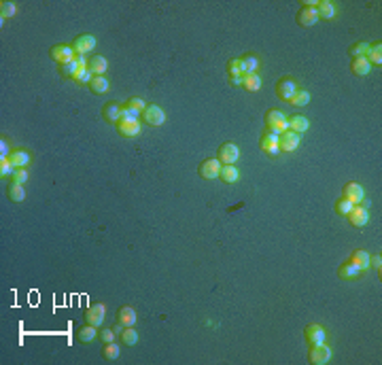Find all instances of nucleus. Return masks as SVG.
Returning <instances> with one entry per match:
<instances>
[{
  "label": "nucleus",
  "mask_w": 382,
  "mask_h": 365,
  "mask_svg": "<svg viewBox=\"0 0 382 365\" xmlns=\"http://www.w3.org/2000/svg\"><path fill=\"white\" fill-rule=\"evenodd\" d=\"M138 111L136 108H132V106H121V119H126V121H138Z\"/></svg>",
  "instance_id": "37998d69"
},
{
  "label": "nucleus",
  "mask_w": 382,
  "mask_h": 365,
  "mask_svg": "<svg viewBox=\"0 0 382 365\" xmlns=\"http://www.w3.org/2000/svg\"><path fill=\"white\" fill-rule=\"evenodd\" d=\"M49 55L54 57V60L60 64V66H64V64L73 62L76 53H74V49L70 47V45H54V47H51V51H49Z\"/></svg>",
  "instance_id": "7ed1b4c3"
},
{
  "label": "nucleus",
  "mask_w": 382,
  "mask_h": 365,
  "mask_svg": "<svg viewBox=\"0 0 382 365\" xmlns=\"http://www.w3.org/2000/svg\"><path fill=\"white\" fill-rule=\"evenodd\" d=\"M316 13H319V19H333L336 17V4L331 2V0H321L319 4H316Z\"/></svg>",
  "instance_id": "aec40b11"
},
{
  "label": "nucleus",
  "mask_w": 382,
  "mask_h": 365,
  "mask_svg": "<svg viewBox=\"0 0 382 365\" xmlns=\"http://www.w3.org/2000/svg\"><path fill=\"white\" fill-rule=\"evenodd\" d=\"M26 181H28V170H26V168H17V170L13 172V183L23 185Z\"/></svg>",
  "instance_id": "c03bdc74"
},
{
  "label": "nucleus",
  "mask_w": 382,
  "mask_h": 365,
  "mask_svg": "<svg viewBox=\"0 0 382 365\" xmlns=\"http://www.w3.org/2000/svg\"><path fill=\"white\" fill-rule=\"evenodd\" d=\"M219 178L223 183H236L238 178H240V172H238V168L236 166H221V172H219Z\"/></svg>",
  "instance_id": "5701e85b"
},
{
  "label": "nucleus",
  "mask_w": 382,
  "mask_h": 365,
  "mask_svg": "<svg viewBox=\"0 0 382 365\" xmlns=\"http://www.w3.org/2000/svg\"><path fill=\"white\" fill-rule=\"evenodd\" d=\"M242 87L246 89V91H257L261 87V79H259V74H244L242 77Z\"/></svg>",
  "instance_id": "cd10ccee"
},
{
  "label": "nucleus",
  "mask_w": 382,
  "mask_h": 365,
  "mask_svg": "<svg viewBox=\"0 0 382 365\" xmlns=\"http://www.w3.org/2000/svg\"><path fill=\"white\" fill-rule=\"evenodd\" d=\"M13 172H15V166L11 164L9 157H2V159H0V176H2V178H4V176H11Z\"/></svg>",
  "instance_id": "ea45409f"
},
{
  "label": "nucleus",
  "mask_w": 382,
  "mask_h": 365,
  "mask_svg": "<svg viewBox=\"0 0 382 365\" xmlns=\"http://www.w3.org/2000/svg\"><path fill=\"white\" fill-rule=\"evenodd\" d=\"M297 21H299V26H304V28L314 26L316 21H319V13H316V7H304V9L297 13Z\"/></svg>",
  "instance_id": "ddd939ff"
},
{
  "label": "nucleus",
  "mask_w": 382,
  "mask_h": 365,
  "mask_svg": "<svg viewBox=\"0 0 382 365\" xmlns=\"http://www.w3.org/2000/svg\"><path fill=\"white\" fill-rule=\"evenodd\" d=\"M121 340H123V344H126V346H134L138 342V333L134 331L132 327H126V329H123V333H121Z\"/></svg>",
  "instance_id": "58836bf2"
},
{
  "label": "nucleus",
  "mask_w": 382,
  "mask_h": 365,
  "mask_svg": "<svg viewBox=\"0 0 382 365\" xmlns=\"http://www.w3.org/2000/svg\"><path fill=\"white\" fill-rule=\"evenodd\" d=\"M261 149H263V153H266V155H272V157H274V155H278V153H280L278 136H276V134H270V132H268V134L261 138Z\"/></svg>",
  "instance_id": "4468645a"
},
{
  "label": "nucleus",
  "mask_w": 382,
  "mask_h": 365,
  "mask_svg": "<svg viewBox=\"0 0 382 365\" xmlns=\"http://www.w3.org/2000/svg\"><path fill=\"white\" fill-rule=\"evenodd\" d=\"M73 49H74V53L85 55L87 51L96 49V36H91V34H83V36H79L73 43Z\"/></svg>",
  "instance_id": "9b49d317"
},
{
  "label": "nucleus",
  "mask_w": 382,
  "mask_h": 365,
  "mask_svg": "<svg viewBox=\"0 0 382 365\" xmlns=\"http://www.w3.org/2000/svg\"><path fill=\"white\" fill-rule=\"evenodd\" d=\"M9 144H7V140H0V159L2 157H9Z\"/></svg>",
  "instance_id": "09e8293b"
},
{
  "label": "nucleus",
  "mask_w": 382,
  "mask_h": 365,
  "mask_svg": "<svg viewBox=\"0 0 382 365\" xmlns=\"http://www.w3.org/2000/svg\"><path fill=\"white\" fill-rule=\"evenodd\" d=\"M87 66H90V70L93 72V77H102L109 68V62H107V57H102V55H93Z\"/></svg>",
  "instance_id": "a211bd4d"
},
{
  "label": "nucleus",
  "mask_w": 382,
  "mask_h": 365,
  "mask_svg": "<svg viewBox=\"0 0 382 365\" xmlns=\"http://www.w3.org/2000/svg\"><path fill=\"white\" fill-rule=\"evenodd\" d=\"M306 340H308V344L310 346H319V344H325V340H327V333H325V329H323L321 325H316V323H312V325H308L306 327Z\"/></svg>",
  "instance_id": "423d86ee"
},
{
  "label": "nucleus",
  "mask_w": 382,
  "mask_h": 365,
  "mask_svg": "<svg viewBox=\"0 0 382 365\" xmlns=\"http://www.w3.org/2000/svg\"><path fill=\"white\" fill-rule=\"evenodd\" d=\"M143 119H145V123L157 127V125H162L164 121H166V113H164V108H160L157 104H149V106L145 108V113H143Z\"/></svg>",
  "instance_id": "20e7f679"
},
{
  "label": "nucleus",
  "mask_w": 382,
  "mask_h": 365,
  "mask_svg": "<svg viewBox=\"0 0 382 365\" xmlns=\"http://www.w3.org/2000/svg\"><path fill=\"white\" fill-rule=\"evenodd\" d=\"M359 268H357V265L355 263H352V261H348V263H344L342 265V268H340V272H338V274H340V278H344V280H348V278H355V276H359Z\"/></svg>",
  "instance_id": "7c9ffc66"
},
{
  "label": "nucleus",
  "mask_w": 382,
  "mask_h": 365,
  "mask_svg": "<svg viewBox=\"0 0 382 365\" xmlns=\"http://www.w3.org/2000/svg\"><path fill=\"white\" fill-rule=\"evenodd\" d=\"M98 327H93V325H85V327H81L79 331H76V338H79V342H83V344H87V342H93L98 338V331H96Z\"/></svg>",
  "instance_id": "b1692460"
},
{
  "label": "nucleus",
  "mask_w": 382,
  "mask_h": 365,
  "mask_svg": "<svg viewBox=\"0 0 382 365\" xmlns=\"http://www.w3.org/2000/svg\"><path fill=\"white\" fill-rule=\"evenodd\" d=\"M227 72H229V77H244V64H242V60H232V62H229Z\"/></svg>",
  "instance_id": "c9c22d12"
},
{
  "label": "nucleus",
  "mask_w": 382,
  "mask_h": 365,
  "mask_svg": "<svg viewBox=\"0 0 382 365\" xmlns=\"http://www.w3.org/2000/svg\"><path fill=\"white\" fill-rule=\"evenodd\" d=\"M278 144H280V151L293 153L299 147V134H295V132H291V130H287L285 134L278 136Z\"/></svg>",
  "instance_id": "9d476101"
},
{
  "label": "nucleus",
  "mask_w": 382,
  "mask_h": 365,
  "mask_svg": "<svg viewBox=\"0 0 382 365\" xmlns=\"http://www.w3.org/2000/svg\"><path fill=\"white\" fill-rule=\"evenodd\" d=\"M291 104L293 106H306V104H310V94L304 89H297L295 96L291 98Z\"/></svg>",
  "instance_id": "e433bc0d"
},
{
  "label": "nucleus",
  "mask_w": 382,
  "mask_h": 365,
  "mask_svg": "<svg viewBox=\"0 0 382 365\" xmlns=\"http://www.w3.org/2000/svg\"><path fill=\"white\" fill-rule=\"evenodd\" d=\"M79 64H76V60H73V62H68V64H64V66L60 68V72H62V77H66V79H74L76 77V72H79ZM85 68V66H83Z\"/></svg>",
  "instance_id": "473e14b6"
},
{
  "label": "nucleus",
  "mask_w": 382,
  "mask_h": 365,
  "mask_svg": "<svg viewBox=\"0 0 382 365\" xmlns=\"http://www.w3.org/2000/svg\"><path fill=\"white\" fill-rule=\"evenodd\" d=\"M15 13H17L15 2H11V0H2V2H0V15H2V19L4 17H13Z\"/></svg>",
  "instance_id": "4c0bfd02"
},
{
  "label": "nucleus",
  "mask_w": 382,
  "mask_h": 365,
  "mask_svg": "<svg viewBox=\"0 0 382 365\" xmlns=\"http://www.w3.org/2000/svg\"><path fill=\"white\" fill-rule=\"evenodd\" d=\"M85 318H87V325L100 327L104 323V318H107V308H104V304H91L85 312Z\"/></svg>",
  "instance_id": "39448f33"
},
{
  "label": "nucleus",
  "mask_w": 382,
  "mask_h": 365,
  "mask_svg": "<svg viewBox=\"0 0 382 365\" xmlns=\"http://www.w3.org/2000/svg\"><path fill=\"white\" fill-rule=\"evenodd\" d=\"M102 113H104V119L110 121V123H119V121H121V106H119V104H115V102L107 104Z\"/></svg>",
  "instance_id": "4be33fe9"
},
{
  "label": "nucleus",
  "mask_w": 382,
  "mask_h": 365,
  "mask_svg": "<svg viewBox=\"0 0 382 365\" xmlns=\"http://www.w3.org/2000/svg\"><path fill=\"white\" fill-rule=\"evenodd\" d=\"M367 51H369L367 43H357V45H352V47H350L352 57H367Z\"/></svg>",
  "instance_id": "a19ab883"
},
{
  "label": "nucleus",
  "mask_w": 382,
  "mask_h": 365,
  "mask_svg": "<svg viewBox=\"0 0 382 365\" xmlns=\"http://www.w3.org/2000/svg\"><path fill=\"white\" fill-rule=\"evenodd\" d=\"M117 130H119L121 136L134 138V136L140 134V123H138V121H126V119H121L119 123H117Z\"/></svg>",
  "instance_id": "dca6fc26"
},
{
  "label": "nucleus",
  "mask_w": 382,
  "mask_h": 365,
  "mask_svg": "<svg viewBox=\"0 0 382 365\" xmlns=\"http://www.w3.org/2000/svg\"><path fill=\"white\" fill-rule=\"evenodd\" d=\"M229 81H232V85H242V77H229Z\"/></svg>",
  "instance_id": "8fccbe9b"
},
{
  "label": "nucleus",
  "mask_w": 382,
  "mask_h": 365,
  "mask_svg": "<svg viewBox=\"0 0 382 365\" xmlns=\"http://www.w3.org/2000/svg\"><path fill=\"white\" fill-rule=\"evenodd\" d=\"M367 62L372 64H376V66H380L382 64V45L380 43H376V45H369V51H367Z\"/></svg>",
  "instance_id": "c85d7f7f"
},
{
  "label": "nucleus",
  "mask_w": 382,
  "mask_h": 365,
  "mask_svg": "<svg viewBox=\"0 0 382 365\" xmlns=\"http://www.w3.org/2000/svg\"><path fill=\"white\" fill-rule=\"evenodd\" d=\"M221 166L223 164H221L219 159H206V161H202V166H200V176L206 178V181H213V178L219 176Z\"/></svg>",
  "instance_id": "6e6552de"
},
{
  "label": "nucleus",
  "mask_w": 382,
  "mask_h": 365,
  "mask_svg": "<svg viewBox=\"0 0 382 365\" xmlns=\"http://www.w3.org/2000/svg\"><path fill=\"white\" fill-rule=\"evenodd\" d=\"M346 217H348L350 225H355V227H363V225L369 223V210H367V208H363V206H359V204L352 206V210L346 214Z\"/></svg>",
  "instance_id": "0eeeda50"
},
{
  "label": "nucleus",
  "mask_w": 382,
  "mask_h": 365,
  "mask_svg": "<svg viewBox=\"0 0 382 365\" xmlns=\"http://www.w3.org/2000/svg\"><path fill=\"white\" fill-rule=\"evenodd\" d=\"M380 265H382V257H380V255H374V257H369V268L378 270V274H380Z\"/></svg>",
  "instance_id": "de8ad7c7"
},
{
  "label": "nucleus",
  "mask_w": 382,
  "mask_h": 365,
  "mask_svg": "<svg viewBox=\"0 0 382 365\" xmlns=\"http://www.w3.org/2000/svg\"><path fill=\"white\" fill-rule=\"evenodd\" d=\"M238 157H240V149L234 142H225L219 147V157L217 159H219L223 166H234L238 161Z\"/></svg>",
  "instance_id": "f03ea898"
},
{
  "label": "nucleus",
  "mask_w": 382,
  "mask_h": 365,
  "mask_svg": "<svg viewBox=\"0 0 382 365\" xmlns=\"http://www.w3.org/2000/svg\"><path fill=\"white\" fill-rule=\"evenodd\" d=\"M90 87H91L93 94H107V91L110 89V83H109V79L102 74V77H93L91 79Z\"/></svg>",
  "instance_id": "393cba45"
},
{
  "label": "nucleus",
  "mask_w": 382,
  "mask_h": 365,
  "mask_svg": "<svg viewBox=\"0 0 382 365\" xmlns=\"http://www.w3.org/2000/svg\"><path fill=\"white\" fill-rule=\"evenodd\" d=\"M119 352H121V346L119 344H115V342H107V344H104V348H102V357L107 359V361H113V359L119 357Z\"/></svg>",
  "instance_id": "c756f323"
},
{
  "label": "nucleus",
  "mask_w": 382,
  "mask_h": 365,
  "mask_svg": "<svg viewBox=\"0 0 382 365\" xmlns=\"http://www.w3.org/2000/svg\"><path fill=\"white\" fill-rule=\"evenodd\" d=\"M242 64H244V74H255L257 68H259V60H257L255 55L242 57Z\"/></svg>",
  "instance_id": "72a5a7b5"
},
{
  "label": "nucleus",
  "mask_w": 382,
  "mask_h": 365,
  "mask_svg": "<svg viewBox=\"0 0 382 365\" xmlns=\"http://www.w3.org/2000/svg\"><path fill=\"white\" fill-rule=\"evenodd\" d=\"M9 198L13 200V202H23V200H26V191H23V185L11 183V185H9Z\"/></svg>",
  "instance_id": "2f4dec72"
},
{
  "label": "nucleus",
  "mask_w": 382,
  "mask_h": 365,
  "mask_svg": "<svg viewBox=\"0 0 382 365\" xmlns=\"http://www.w3.org/2000/svg\"><path fill=\"white\" fill-rule=\"evenodd\" d=\"M127 106H132V108H136V111L143 115L145 113V108H146V104H145V100L143 98H132L130 102H127Z\"/></svg>",
  "instance_id": "a18cd8bd"
},
{
  "label": "nucleus",
  "mask_w": 382,
  "mask_h": 365,
  "mask_svg": "<svg viewBox=\"0 0 382 365\" xmlns=\"http://www.w3.org/2000/svg\"><path fill=\"white\" fill-rule=\"evenodd\" d=\"M352 72L357 74V77H365V74L372 70V64L367 62V57H352Z\"/></svg>",
  "instance_id": "412c9836"
},
{
  "label": "nucleus",
  "mask_w": 382,
  "mask_h": 365,
  "mask_svg": "<svg viewBox=\"0 0 382 365\" xmlns=\"http://www.w3.org/2000/svg\"><path fill=\"white\" fill-rule=\"evenodd\" d=\"M352 202L350 200H346V198H342V200H338V204H336V212L338 214H342V217H346V214H348L350 210H352Z\"/></svg>",
  "instance_id": "79ce46f5"
},
{
  "label": "nucleus",
  "mask_w": 382,
  "mask_h": 365,
  "mask_svg": "<svg viewBox=\"0 0 382 365\" xmlns=\"http://www.w3.org/2000/svg\"><path fill=\"white\" fill-rule=\"evenodd\" d=\"M329 359H331V348L327 344H319L310 348V363L314 365H325Z\"/></svg>",
  "instance_id": "1a4fd4ad"
},
{
  "label": "nucleus",
  "mask_w": 382,
  "mask_h": 365,
  "mask_svg": "<svg viewBox=\"0 0 382 365\" xmlns=\"http://www.w3.org/2000/svg\"><path fill=\"white\" fill-rule=\"evenodd\" d=\"M117 321H119L123 327H134V323H136V312H134V308H130V306H123V308H119V312H117Z\"/></svg>",
  "instance_id": "f3484780"
},
{
  "label": "nucleus",
  "mask_w": 382,
  "mask_h": 365,
  "mask_svg": "<svg viewBox=\"0 0 382 365\" xmlns=\"http://www.w3.org/2000/svg\"><path fill=\"white\" fill-rule=\"evenodd\" d=\"M295 91H297V87H295V81H293V79L280 81L278 87H276V94H278V98H280V100H285V102H291V98L295 96Z\"/></svg>",
  "instance_id": "f8f14e48"
},
{
  "label": "nucleus",
  "mask_w": 382,
  "mask_h": 365,
  "mask_svg": "<svg viewBox=\"0 0 382 365\" xmlns=\"http://www.w3.org/2000/svg\"><path fill=\"white\" fill-rule=\"evenodd\" d=\"M369 257H372V255H367L365 251H361V248H359V251L352 253V259H350V261L355 263L359 270H369Z\"/></svg>",
  "instance_id": "a878e982"
},
{
  "label": "nucleus",
  "mask_w": 382,
  "mask_h": 365,
  "mask_svg": "<svg viewBox=\"0 0 382 365\" xmlns=\"http://www.w3.org/2000/svg\"><path fill=\"white\" fill-rule=\"evenodd\" d=\"M266 127H268L270 134L280 136V134H285V132L289 130V123H287V117L280 111H270L266 115Z\"/></svg>",
  "instance_id": "f257e3e1"
},
{
  "label": "nucleus",
  "mask_w": 382,
  "mask_h": 365,
  "mask_svg": "<svg viewBox=\"0 0 382 365\" xmlns=\"http://www.w3.org/2000/svg\"><path fill=\"white\" fill-rule=\"evenodd\" d=\"M287 123H289V130L295 132V134H302L310 127V121L304 117V115H293L291 119H287Z\"/></svg>",
  "instance_id": "6ab92c4d"
},
{
  "label": "nucleus",
  "mask_w": 382,
  "mask_h": 365,
  "mask_svg": "<svg viewBox=\"0 0 382 365\" xmlns=\"http://www.w3.org/2000/svg\"><path fill=\"white\" fill-rule=\"evenodd\" d=\"M344 198L350 200L352 204H359V202L365 198V191H363V187L359 183H348L344 187Z\"/></svg>",
  "instance_id": "2eb2a0df"
},
{
  "label": "nucleus",
  "mask_w": 382,
  "mask_h": 365,
  "mask_svg": "<svg viewBox=\"0 0 382 365\" xmlns=\"http://www.w3.org/2000/svg\"><path fill=\"white\" fill-rule=\"evenodd\" d=\"M98 338H100V340H102V342H104V344H107V342H113V340H115V331H113V329H104V331H102V333H100V335H98Z\"/></svg>",
  "instance_id": "49530a36"
},
{
  "label": "nucleus",
  "mask_w": 382,
  "mask_h": 365,
  "mask_svg": "<svg viewBox=\"0 0 382 365\" xmlns=\"http://www.w3.org/2000/svg\"><path fill=\"white\" fill-rule=\"evenodd\" d=\"M91 79H93V72L90 70V66H85V68H79V72H76V77L73 81H76L79 85H87V83H91Z\"/></svg>",
  "instance_id": "f704fd0d"
},
{
  "label": "nucleus",
  "mask_w": 382,
  "mask_h": 365,
  "mask_svg": "<svg viewBox=\"0 0 382 365\" xmlns=\"http://www.w3.org/2000/svg\"><path fill=\"white\" fill-rule=\"evenodd\" d=\"M9 159H11V164L15 166V170L17 168H26L28 164H30V155H28L26 151H13L9 155Z\"/></svg>",
  "instance_id": "bb28decb"
}]
</instances>
